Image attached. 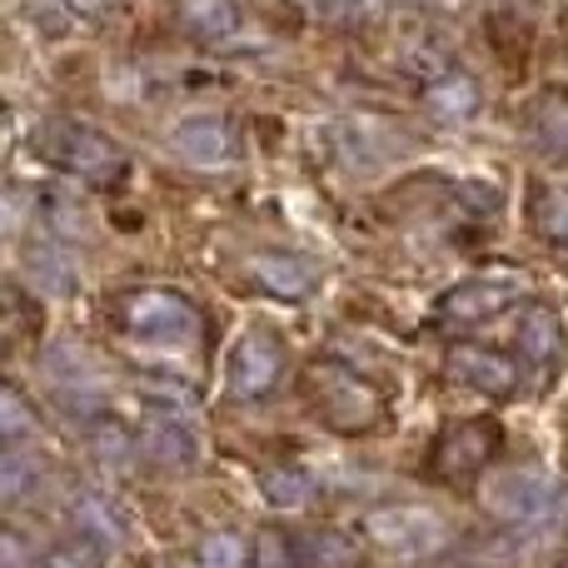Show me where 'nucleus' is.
I'll return each instance as SVG.
<instances>
[{
    "instance_id": "6e6552de",
    "label": "nucleus",
    "mask_w": 568,
    "mask_h": 568,
    "mask_svg": "<svg viewBox=\"0 0 568 568\" xmlns=\"http://www.w3.org/2000/svg\"><path fill=\"white\" fill-rule=\"evenodd\" d=\"M444 374L459 389H479L489 399H509L519 389V364L504 349H489V344H449L444 354Z\"/></svg>"
},
{
    "instance_id": "2eb2a0df",
    "label": "nucleus",
    "mask_w": 568,
    "mask_h": 568,
    "mask_svg": "<svg viewBox=\"0 0 568 568\" xmlns=\"http://www.w3.org/2000/svg\"><path fill=\"white\" fill-rule=\"evenodd\" d=\"M90 429V454H95L105 469H115V474H125V469H135V459L145 449H140V434H130L120 419H95V424H85Z\"/></svg>"
},
{
    "instance_id": "b1692460",
    "label": "nucleus",
    "mask_w": 568,
    "mask_h": 568,
    "mask_svg": "<svg viewBox=\"0 0 568 568\" xmlns=\"http://www.w3.org/2000/svg\"><path fill=\"white\" fill-rule=\"evenodd\" d=\"M245 568H304L300 564V549L284 529H260L250 539V564Z\"/></svg>"
},
{
    "instance_id": "5701e85b",
    "label": "nucleus",
    "mask_w": 568,
    "mask_h": 568,
    "mask_svg": "<svg viewBox=\"0 0 568 568\" xmlns=\"http://www.w3.org/2000/svg\"><path fill=\"white\" fill-rule=\"evenodd\" d=\"M40 568H110V549L100 539H90V534H75V539L45 549Z\"/></svg>"
},
{
    "instance_id": "a878e982",
    "label": "nucleus",
    "mask_w": 568,
    "mask_h": 568,
    "mask_svg": "<svg viewBox=\"0 0 568 568\" xmlns=\"http://www.w3.org/2000/svg\"><path fill=\"white\" fill-rule=\"evenodd\" d=\"M200 568H240V559L250 564V544L240 539L235 529H220V534H205L200 539Z\"/></svg>"
},
{
    "instance_id": "a211bd4d",
    "label": "nucleus",
    "mask_w": 568,
    "mask_h": 568,
    "mask_svg": "<svg viewBox=\"0 0 568 568\" xmlns=\"http://www.w3.org/2000/svg\"><path fill=\"white\" fill-rule=\"evenodd\" d=\"M185 30L195 40H225L240 30V6L235 0H185Z\"/></svg>"
},
{
    "instance_id": "dca6fc26",
    "label": "nucleus",
    "mask_w": 568,
    "mask_h": 568,
    "mask_svg": "<svg viewBox=\"0 0 568 568\" xmlns=\"http://www.w3.org/2000/svg\"><path fill=\"white\" fill-rule=\"evenodd\" d=\"M70 514H75L80 534H90V539H100V544H120V539H125V514H120L105 494L80 489L75 499H70Z\"/></svg>"
},
{
    "instance_id": "20e7f679",
    "label": "nucleus",
    "mask_w": 568,
    "mask_h": 568,
    "mask_svg": "<svg viewBox=\"0 0 568 568\" xmlns=\"http://www.w3.org/2000/svg\"><path fill=\"white\" fill-rule=\"evenodd\" d=\"M484 504L514 529H539L564 509V489L539 469H504L484 484Z\"/></svg>"
},
{
    "instance_id": "aec40b11",
    "label": "nucleus",
    "mask_w": 568,
    "mask_h": 568,
    "mask_svg": "<svg viewBox=\"0 0 568 568\" xmlns=\"http://www.w3.org/2000/svg\"><path fill=\"white\" fill-rule=\"evenodd\" d=\"M40 474H45V459H40V454H30L26 444H10V449L0 454V499L20 504L40 484Z\"/></svg>"
},
{
    "instance_id": "4468645a",
    "label": "nucleus",
    "mask_w": 568,
    "mask_h": 568,
    "mask_svg": "<svg viewBox=\"0 0 568 568\" xmlns=\"http://www.w3.org/2000/svg\"><path fill=\"white\" fill-rule=\"evenodd\" d=\"M36 225H40V235L70 245V240H85L90 210L80 205V195H70V190H40L36 195Z\"/></svg>"
},
{
    "instance_id": "f257e3e1",
    "label": "nucleus",
    "mask_w": 568,
    "mask_h": 568,
    "mask_svg": "<svg viewBox=\"0 0 568 568\" xmlns=\"http://www.w3.org/2000/svg\"><path fill=\"white\" fill-rule=\"evenodd\" d=\"M30 150L45 160L50 170L85 185H120L130 175V150L115 145L105 130L85 125V120H40Z\"/></svg>"
},
{
    "instance_id": "9b49d317",
    "label": "nucleus",
    "mask_w": 568,
    "mask_h": 568,
    "mask_svg": "<svg viewBox=\"0 0 568 568\" xmlns=\"http://www.w3.org/2000/svg\"><path fill=\"white\" fill-rule=\"evenodd\" d=\"M250 280L270 294V300H304L320 284V270L304 255H284V250H265L250 260Z\"/></svg>"
},
{
    "instance_id": "bb28decb",
    "label": "nucleus",
    "mask_w": 568,
    "mask_h": 568,
    "mask_svg": "<svg viewBox=\"0 0 568 568\" xmlns=\"http://www.w3.org/2000/svg\"><path fill=\"white\" fill-rule=\"evenodd\" d=\"M145 394L160 399V409H190L195 389H185V379H170V374H145Z\"/></svg>"
},
{
    "instance_id": "f3484780",
    "label": "nucleus",
    "mask_w": 568,
    "mask_h": 568,
    "mask_svg": "<svg viewBox=\"0 0 568 568\" xmlns=\"http://www.w3.org/2000/svg\"><path fill=\"white\" fill-rule=\"evenodd\" d=\"M260 494H265V504H275V509H310L314 479L304 469H294V464H270V469H260Z\"/></svg>"
},
{
    "instance_id": "ddd939ff",
    "label": "nucleus",
    "mask_w": 568,
    "mask_h": 568,
    "mask_svg": "<svg viewBox=\"0 0 568 568\" xmlns=\"http://www.w3.org/2000/svg\"><path fill=\"white\" fill-rule=\"evenodd\" d=\"M514 344H519V354L529 364H539V369L559 364L564 359V320H559V310H549V304H529V310L519 314Z\"/></svg>"
},
{
    "instance_id": "f03ea898",
    "label": "nucleus",
    "mask_w": 568,
    "mask_h": 568,
    "mask_svg": "<svg viewBox=\"0 0 568 568\" xmlns=\"http://www.w3.org/2000/svg\"><path fill=\"white\" fill-rule=\"evenodd\" d=\"M115 320L130 339L150 344V349H170V354L190 349V344L205 334V320H200L195 304H190L180 290H160V284L130 290L125 300H120Z\"/></svg>"
},
{
    "instance_id": "6ab92c4d",
    "label": "nucleus",
    "mask_w": 568,
    "mask_h": 568,
    "mask_svg": "<svg viewBox=\"0 0 568 568\" xmlns=\"http://www.w3.org/2000/svg\"><path fill=\"white\" fill-rule=\"evenodd\" d=\"M429 110L439 120H469L479 110V85L469 75H459V70H444L429 85Z\"/></svg>"
},
{
    "instance_id": "412c9836",
    "label": "nucleus",
    "mask_w": 568,
    "mask_h": 568,
    "mask_svg": "<svg viewBox=\"0 0 568 568\" xmlns=\"http://www.w3.org/2000/svg\"><path fill=\"white\" fill-rule=\"evenodd\" d=\"M524 125H529V135L539 140L544 150H554V155L568 160V100H559V95L534 100V110H529Z\"/></svg>"
},
{
    "instance_id": "f8f14e48",
    "label": "nucleus",
    "mask_w": 568,
    "mask_h": 568,
    "mask_svg": "<svg viewBox=\"0 0 568 568\" xmlns=\"http://www.w3.org/2000/svg\"><path fill=\"white\" fill-rule=\"evenodd\" d=\"M140 449H145L150 464H160V469H170V474L195 469V459H200V439L190 434V424L170 419V414L150 419V429L140 434Z\"/></svg>"
},
{
    "instance_id": "0eeeda50",
    "label": "nucleus",
    "mask_w": 568,
    "mask_h": 568,
    "mask_svg": "<svg viewBox=\"0 0 568 568\" xmlns=\"http://www.w3.org/2000/svg\"><path fill=\"white\" fill-rule=\"evenodd\" d=\"M284 374V344L270 329H245L230 349L225 384L235 399H265Z\"/></svg>"
},
{
    "instance_id": "7ed1b4c3",
    "label": "nucleus",
    "mask_w": 568,
    "mask_h": 568,
    "mask_svg": "<svg viewBox=\"0 0 568 568\" xmlns=\"http://www.w3.org/2000/svg\"><path fill=\"white\" fill-rule=\"evenodd\" d=\"M304 394H310V404L320 409V419L329 424V429H339V434L374 429L379 414H384L379 394H374L354 369H344V364H334V359L314 364V369L304 374Z\"/></svg>"
},
{
    "instance_id": "9d476101",
    "label": "nucleus",
    "mask_w": 568,
    "mask_h": 568,
    "mask_svg": "<svg viewBox=\"0 0 568 568\" xmlns=\"http://www.w3.org/2000/svg\"><path fill=\"white\" fill-rule=\"evenodd\" d=\"M170 150L195 170H220L235 160V130L220 115H190L170 130Z\"/></svg>"
},
{
    "instance_id": "c756f323",
    "label": "nucleus",
    "mask_w": 568,
    "mask_h": 568,
    "mask_svg": "<svg viewBox=\"0 0 568 568\" xmlns=\"http://www.w3.org/2000/svg\"><path fill=\"white\" fill-rule=\"evenodd\" d=\"M559 568H568V564H559Z\"/></svg>"
},
{
    "instance_id": "c85d7f7f",
    "label": "nucleus",
    "mask_w": 568,
    "mask_h": 568,
    "mask_svg": "<svg viewBox=\"0 0 568 568\" xmlns=\"http://www.w3.org/2000/svg\"><path fill=\"white\" fill-rule=\"evenodd\" d=\"M70 10H80V16H100V10L110 6V0H65Z\"/></svg>"
},
{
    "instance_id": "393cba45",
    "label": "nucleus",
    "mask_w": 568,
    "mask_h": 568,
    "mask_svg": "<svg viewBox=\"0 0 568 568\" xmlns=\"http://www.w3.org/2000/svg\"><path fill=\"white\" fill-rule=\"evenodd\" d=\"M534 225H539L549 240L568 245V190H559V185L534 190Z\"/></svg>"
},
{
    "instance_id": "39448f33",
    "label": "nucleus",
    "mask_w": 568,
    "mask_h": 568,
    "mask_svg": "<svg viewBox=\"0 0 568 568\" xmlns=\"http://www.w3.org/2000/svg\"><path fill=\"white\" fill-rule=\"evenodd\" d=\"M499 454V424L494 419H464V424H449V429L434 439L429 449V474L434 479H474L484 464Z\"/></svg>"
},
{
    "instance_id": "423d86ee",
    "label": "nucleus",
    "mask_w": 568,
    "mask_h": 568,
    "mask_svg": "<svg viewBox=\"0 0 568 568\" xmlns=\"http://www.w3.org/2000/svg\"><path fill=\"white\" fill-rule=\"evenodd\" d=\"M364 534H369L384 554H404V559L434 554L444 539H449V529H444L439 514L414 509V504H394V509L364 514Z\"/></svg>"
},
{
    "instance_id": "cd10ccee",
    "label": "nucleus",
    "mask_w": 568,
    "mask_h": 568,
    "mask_svg": "<svg viewBox=\"0 0 568 568\" xmlns=\"http://www.w3.org/2000/svg\"><path fill=\"white\" fill-rule=\"evenodd\" d=\"M0 549H6V568H26V539H20V534H6Z\"/></svg>"
},
{
    "instance_id": "4be33fe9",
    "label": "nucleus",
    "mask_w": 568,
    "mask_h": 568,
    "mask_svg": "<svg viewBox=\"0 0 568 568\" xmlns=\"http://www.w3.org/2000/svg\"><path fill=\"white\" fill-rule=\"evenodd\" d=\"M36 429H40L36 404L20 394V384H6V389H0V439H6V449L10 444H26Z\"/></svg>"
},
{
    "instance_id": "1a4fd4ad",
    "label": "nucleus",
    "mask_w": 568,
    "mask_h": 568,
    "mask_svg": "<svg viewBox=\"0 0 568 568\" xmlns=\"http://www.w3.org/2000/svg\"><path fill=\"white\" fill-rule=\"evenodd\" d=\"M519 294H524V284L514 275L464 280L439 294V320L444 324H489V320H499L509 304H519Z\"/></svg>"
}]
</instances>
